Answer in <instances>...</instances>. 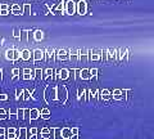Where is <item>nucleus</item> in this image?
Segmentation results:
<instances>
[{
	"label": "nucleus",
	"instance_id": "1",
	"mask_svg": "<svg viewBox=\"0 0 154 139\" xmlns=\"http://www.w3.org/2000/svg\"><path fill=\"white\" fill-rule=\"evenodd\" d=\"M44 98H45V102L49 104L51 102L57 100V89L55 86H51V85H48L45 92H44Z\"/></svg>",
	"mask_w": 154,
	"mask_h": 139
},
{
	"label": "nucleus",
	"instance_id": "2",
	"mask_svg": "<svg viewBox=\"0 0 154 139\" xmlns=\"http://www.w3.org/2000/svg\"><path fill=\"white\" fill-rule=\"evenodd\" d=\"M57 99L62 103L67 102V98H68V90H67L66 85H57Z\"/></svg>",
	"mask_w": 154,
	"mask_h": 139
},
{
	"label": "nucleus",
	"instance_id": "3",
	"mask_svg": "<svg viewBox=\"0 0 154 139\" xmlns=\"http://www.w3.org/2000/svg\"><path fill=\"white\" fill-rule=\"evenodd\" d=\"M76 11L79 14H81V16L86 14L88 13V3H86L85 0H79V2L76 3Z\"/></svg>",
	"mask_w": 154,
	"mask_h": 139
},
{
	"label": "nucleus",
	"instance_id": "4",
	"mask_svg": "<svg viewBox=\"0 0 154 139\" xmlns=\"http://www.w3.org/2000/svg\"><path fill=\"white\" fill-rule=\"evenodd\" d=\"M130 58V52L126 48H121V49H117V61H123L126 59V62Z\"/></svg>",
	"mask_w": 154,
	"mask_h": 139
},
{
	"label": "nucleus",
	"instance_id": "5",
	"mask_svg": "<svg viewBox=\"0 0 154 139\" xmlns=\"http://www.w3.org/2000/svg\"><path fill=\"white\" fill-rule=\"evenodd\" d=\"M64 9H66V13L69 14V16H72V14H75L76 12V3L73 2V0H68V2L64 3Z\"/></svg>",
	"mask_w": 154,
	"mask_h": 139
},
{
	"label": "nucleus",
	"instance_id": "6",
	"mask_svg": "<svg viewBox=\"0 0 154 139\" xmlns=\"http://www.w3.org/2000/svg\"><path fill=\"white\" fill-rule=\"evenodd\" d=\"M44 81H50L54 79V70L53 68H45L42 70V77H41Z\"/></svg>",
	"mask_w": 154,
	"mask_h": 139
},
{
	"label": "nucleus",
	"instance_id": "7",
	"mask_svg": "<svg viewBox=\"0 0 154 139\" xmlns=\"http://www.w3.org/2000/svg\"><path fill=\"white\" fill-rule=\"evenodd\" d=\"M45 57V52L41 49H35L32 53V58H33V63H36L38 61H42Z\"/></svg>",
	"mask_w": 154,
	"mask_h": 139
},
{
	"label": "nucleus",
	"instance_id": "8",
	"mask_svg": "<svg viewBox=\"0 0 154 139\" xmlns=\"http://www.w3.org/2000/svg\"><path fill=\"white\" fill-rule=\"evenodd\" d=\"M55 53H57L58 59H60V61H68V59H69V57H68V52L64 50V49H59V50H57Z\"/></svg>",
	"mask_w": 154,
	"mask_h": 139
},
{
	"label": "nucleus",
	"instance_id": "9",
	"mask_svg": "<svg viewBox=\"0 0 154 139\" xmlns=\"http://www.w3.org/2000/svg\"><path fill=\"white\" fill-rule=\"evenodd\" d=\"M80 79L82 80H90V70L89 68H81L79 72Z\"/></svg>",
	"mask_w": 154,
	"mask_h": 139
},
{
	"label": "nucleus",
	"instance_id": "10",
	"mask_svg": "<svg viewBox=\"0 0 154 139\" xmlns=\"http://www.w3.org/2000/svg\"><path fill=\"white\" fill-rule=\"evenodd\" d=\"M42 39H44V32H42L41 30H36V31L32 32V40L41 41Z\"/></svg>",
	"mask_w": 154,
	"mask_h": 139
},
{
	"label": "nucleus",
	"instance_id": "11",
	"mask_svg": "<svg viewBox=\"0 0 154 139\" xmlns=\"http://www.w3.org/2000/svg\"><path fill=\"white\" fill-rule=\"evenodd\" d=\"M21 59L22 61H25V62H27V61H30L31 59V52L28 50V49H22L21 52Z\"/></svg>",
	"mask_w": 154,
	"mask_h": 139
},
{
	"label": "nucleus",
	"instance_id": "12",
	"mask_svg": "<svg viewBox=\"0 0 154 139\" xmlns=\"http://www.w3.org/2000/svg\"><path fill=\"white\" fill-rule=\"evenodd\" d=\"M58 79H60V80L68 79V68H62L58 71Z\"/></svg>",
	"mask_w": 154,
	"mask_h": 139
},
{
	"label": "nucleus",
	"instance_id": "13",
	"mask_svg": "<svg viewBox=\"0 0 154 139\" xmlns=\"http://www.w3.org/2000/svg\"><path fill=\"white\" fill-rule=\"evenodd\" d=\"M38 117H40V109L31 108L30 109V120H37Z\"/></svg>",
	"mask_w": 154,
	"mask_h": 139
},
{
	"label": "nucleus",
	"instance_id": "14",
	"mask_svg": "<svg viewBox=\"0 0 154 139\" xmlns=\"http://www.w3.org/2000/svg\"><path fill=\"white\" fill-rule=\"evenodd\" d=\"M60 137L63 139H69L72 138V134H71V129L69 128H62V133H60Z\"/></svg>",
	"mask_w": 154,
	"mask_h": 139
},
{
	"label": "nucleus",
	"instance_id": "15",
	"mask_svg": "<svg viewBox=\"0 0 154 139\" xmlns=\"http://www.w3.org/2000/svg\"><path fill=\"white\" fill-rule=\"evenodd\" d=\"M112 97L116 100H122L123 99V97H122V90L121 89H114L113 93H112Z\"/></svg>",
	"mask_w": 154,
	"mask_h": 139
},
{
	"label": "nucleus",
	"instance_id": "16",
	"mask_svg": "<svg viewBox=\"0 0 154 139\" xmlns=\"http://www.w3.org/2000/svg\"><path fill=\"white\" fill-rule=\"evenodd\" d=\"M99 94H100L99 97H102V99H103V100H108L110 97H112V95H110V92H109L108 89H103V90H100Z\"/></svg>",
	"mask_w": 154,
	"mask_h": 139
},
{
	"label": "nucleus",
	"instance_id": "17",
	"mask_svg": "<svg viewBox=\"0 0 154 139\" xmlns=\"http://www.w3.org/2000/svg\"><path fill=\"white\" fill-rule=\"evenodd\" d=\"M40 116L44 118V120H49L50 118V109L49 108H46V107H44L40 111Z\"/></svg>",
	"mask_w": 154,
	"mask_h": 139
},
{
	"label": "nucleus",
	"instance_id": "18",
	"mask_svg": "<svg viewBox=\"0 0 154 139\" xmlns=\"http://www.w3.org/2000/svg\"><path fill=\"white\" fill-rule=\"evenodd\" d=\"M69 53H71V54H68L69 61H75V62L79 61V49H73V50H71Z\"/></svg>",
	"mask_w": 154,
	"mask_h": 139
},
{
	"label": "nucleus",
	"instance_id": "19",
	"mask_svg": "<svg viewBox=\"0 0 154 139\" xmlns=\"http://www.w3.org/2000/svg\"><path fill=\"white\" fill-rule=\"evenodd\" d=\"M12 13L14 14V16H21V14H22L21 7H19L18 4H13V5H12Z\"/></svg>",
	"mask_w": 154,
	"mask_h": 139
},
{
	"label": "nucleus",
	"instance_id": "20",
	"mask_svg": "<svg viewBox=\"0 0 154 139\" xmlns=\"http://www.w3.org/2000/svg\"><path fill=\"white\" fill-rule=\"evenodd\" d=\"M63 11H64V3H59L54 8V14H63Z\"/></svg>",
	"mask_w": 154,
	"mask_h": 139
},
{
	"label": "nucleus",
	"instance_id": "21",
	"mask_svg": "<svg viewBox=\"0 0 154 139\" xmlns=\"http://www.w3.org/2000/svg\"><path fill=\"white\" fill-rule=\"evenodd\" d=\"M41 135L44 139H48V138H50V128H42L41 129Z\"/></svg>",
	"mask_w": 154,
	"mask_h": 139
},
{
	"label": "nucleus",
	"instance_id": "22",
	"mask_svg": "<svg viewBox=\"0 0 154 139\" xmlns=\"http://www.w3.org/2000/svg\"><path fill=\"white\" fill-rule=\"evenodd\" d=\"M18 138H27V128H21L17 131Z\"/></svg>",
	"mask_w": 154,
	"mask_h": 139
},
{
	"label": "nucleus",
	"instance_id": "23",
	"mask_svg": "<svg viewBox=\"0 0 154 139\" xmlns=\"http://www.w3.org/2000/svg\"><path fill=\"white\" fill-rule=\"evenodd\" d=\"M16 116L18 120H25V109L23 108H18L16 112Z\"/></svg>",
	"mask_w": 154,
	"mask_h": 139
},
{
	"label": "nucleus",
	"instance_id": "24",
	"mask_svg": "<svg viewBox=\"0 0 154 139\" xmlns=\"http://www.w3.org/2000/svg\"><path fill=\"white\" fill-rule=\"evenodd\" d=\"M31 98V93H30V90H27V89H22V99L23 100H28Z\"/></svg>",
	"mask_w": 154,
	"mask_h": 139
},
{
	"label": "nucleus",
	"instance_id": "25",
	"mask_svg": "<svg viewBox=\"0 0 154 139\" xmlns=\"http://www.w3.org/2000/svg\"><path fill=\"white\" fill-rule=\"evenodd\" d=\"M19 68H13L12 70V80L13 81H16V80H18V77H19Z\"/></svg>",
	"mask_w": 154,
	"mask_h": 139
},
{
	"label": "nucleus",
	"instance_id": "26",
	"mask_svg": "<svg viewBox=\"0 0 154 139\" xmlns=\"http://www.w3.org/2000/svg\"><path fill=\"white\" fill-rule=\"evenodd\" d=\"M19 59H21V53H19V50L14 49V52H13V63H16V62L19 61Z\"/></svg>",
	"mask_w": 154,
	"mask_h": 139
},
{
	"label": "nucleus",
	"instance_id": "27",
	"mask_svg": "<svg viewBox=\"0 0 154 139\" xmlns=\"http://www.w3.org/2000/svg\"><path fill=\"white\" fill-rule=\"evenodd\" d=\"M13 52H14V49H8L5 52V58L11 62H13Z\"/></svg>",
	"mask_w": 154,
	"mask_h": 139
},
{
	"label": "nucleus",
	"instance_id": "28",
	"mask_svg": "<svg viewBox=\"0 0 154 139\" xmlns=\"http://www.w3.org/2000/svg\"><path fill=\"white\" fill-rule=\"evenodd\" d=\"M27 133H28V137H27V138H31V135H32V137H36V135H37V129H36L35 126H32L30 130H27Z\"/></svg>",
	"mask_w": 154,
	"mask_h": 139
},
{
	"label": "nucleus",
	"instance_id": "29",
	"mask_svg": "<svg viewBox=\"0 0 154 139\" xmlns=\"http://www.w3.org/2000/svg\"><path fill=\"white\" fill-rule=\"evenodd\" d=\"M19 40H21V41H27V30H21Z\"/></svg>",
	"mask_w": 154,
	"mask_h": 139
},
{
	"label": "nucleus",
	"instance_id": "30",
	"mask_svg": "<svg viewBox=\"0 0 154 139\" xmlns=\"http://www.w3.org/2000/svg\"><path fill=\"white\" fill-rule=\"evenodd\" d=\"M33 75H35V79H41L42 77V70L36 68L35 71H33Z\"/></svg>",
	"mask_w": 154,
	"mask_h": 139
},
{
	"label": "nucleus",
	"instance_id": "31",
	"mask_svg": "<svg viewBox=\"0 0 154 139\" xmlns=\"http://www.w3.org/2000/svg\"><path fill=\"white\" fill-rule=\"evenodd\" d=\"M98 68H91L90 70V79H96V76H98Z\"/></svg>",
	"mask_w": 154,
	"mask_h": 139
},
{
	"label": "nucleus",
	"instance_id": "32",
	"mask_svg": "<svg viewBox=\"0 0 154 139\" xmlns=\"http://www.w3.org/2000/svg\"><path fill=\"white\" fill-rule=\"evenodd\" d=\"M71 134H72V137H73V138L79 137V128H77V126L71 128Z\"/></svg>",
	"mask_w": 154,
	"mask_h": 139
},
{
	"label": "nucleus",
	"instance_id": "33",
	"mask_svg": "<svg viewBox=\"0 0 154 139\" xmlns=\"http://www.w3.org/2000/svg\"><path fill=\"white\" fill-rule=\"evenodd\" d=\"M19 35H21V28L14 27V30H13V36L16 37V39H18V40H19Z\"/></svg>",
	"mask_w": 154,
	"mask_h": 139
},
{
	"label": "nucleus",
	"instance_id": "34",
	"mask_svg": "<svg viewBox=\"0 0 154 139\" xmlns=\"http://www.w3.org/2000/svg\"><path fill=\"white\" fill-rule=\"evenodd\" d=\"M60 133H62V128H54V134H53V137L60 138Z\"/></svg>",
	"mask_w": 154,
	"mask_h": 139
},
{
	"label": "nucleus",
	"instance_id": "35",
	"mask_svg": "<svg viewBox=\"0 0 154 139\" xmlns=\"http://www.w3.org/2000/svg\"><path fill=\"white\" fill-rule=\"evenodd\" d=\"M23 13L25 14H31V5L30 4H25V5H23Z\"/></svg>",
	"mask_w": 154,
	"mask_h": 139
},
{
	"label": "nucleus",
	"instance_id": "36",
	"mask_svg": "<svg viewBox=\"0 0 154 139\" xmlns=\"http://www.w3.org/2000/svg\"><path fill=\"white\" fill-rule=\"evenodd\" d=\"M8 118V115L5 112L4 108H0V120H7Z\"/></svg>",
	"mask_w": 154,
	"mask_h": 139
},
{
	"label": "nucleus",
	"instance_id": "37",
	"mask_svg": "<svg viewBox=\"0 0 154 139\" xmlns=\"http://www.w3.org/2000/svg\"><path fill=\"white\" fill-rule=\"evenodd\" d=\"M5 137L8 139H16V138H18V134L17 133H5Z\"/></svg>",
	"mask_w": 154,
	"mask_h": 139
},
{
	"label": "nucleus",
	"instance_id": "38",
	"mask_svg": "<svg viewBox=\"0 0 154 139\" xmlns=\"http://www.w3.org/2000/svg\"><path fill=\"white\" fill-rule=\"evenodd\" d=\"M16 99L19 100V99H22V89H16Z\"/></svg>",
	"mask_w": 154,
	"mask_h": 139
},
{
	"label": "nucleus",
	"instance_id": "39",
	"mask_svg": "<svg viewBox=\"0 0 154 139\" xmlns=\"http://www.w3.org/2000/svg\"><path fill=\"white\" fill-rule=\"evenodd\" d=\"M22 74H23V75H32L33 71H32L31 68H23V70H22Z\"/></svg>",
	"mask_w": 154,
	"mask_h": 139
},
{
	"label": "nucleus",
	"instance_id": "40",
	"mask_svg": "<svg viewBox=\"0 0 154 139\" xmlns=\"http://www.w3.org/2000/svg\"><path fill=\"white\" fill-rule=\"evenodd\" d=\"M25 120H30V108L25 109Z\"/></svg>",
	"mask_w": 154,
	"mask_h": 139
},
{
	"label": "nucleus",
	"instance_id": "41",
	"mask_svg": "<svg viewBox=\"0 0 154 139\" xmlns=\"http://www.w3.org/2000/svg\"><path fill=\"white\" fill-rule=\"evenodd\" d=\"M5 133H7V129L0 126V137H5Z\"/></svg>",
	"mask_w": 154,
	"mask_h": 139
},
{
	"label": "nucleus",
	"instance_id": "42",
	"mask_svg": "<svg viewBox=\"0 0 154 139\" xmlns=\"http://www.w3.org/2000/svg\"><path fill=\"white\" fill-rule=\"evenodd\" d=\"M8 14H9L8 9H2V11H0V16H8Z\"/></svg>",
	"mask_w": 154,
	"mask_h": 139
},
{
	"label": "nucleus",
	"instance_id": "43",
	"mask_svg": "<svg viewBox=\"0 0 154 139\" xmlns=\"http://www.w3.org/2000/svg\"><path fill=\"white\" fill-rule=\"evenodd\" d=\"M7 133H17V130H16V128H13V126H9V128L7 129Z\"/></svg>",
	"mask_w": 154,
	"mask_h": 139
},
{
	"label": "nucleus",
	"instance_id": "44",
	"mask_svg": "<svg viewBox=\"0 0 154 139\" xmlns=\"http://www.w3.org/2000/svg\"><path fill=\"white\" fill-rule=\"evenodd\" d=\"M2 9H8V11H9V9H11V7L7 5V4H0V11H2Z\"/></svg>",
	"mask_w": 154,
	"mask_h": 139
},
{
	"label": "nucleus",
	"instance_id": "45",
	"mask_svg": "<svg viewBox=\"0 0 154 139\" xmlns=\"http://www.w3.org/2000/svg\"><path fill=\"white\" fill-rule=\"evenodd\" d=\"M7 99H8L7 94H0V100H7Z\"/></svg>",
	"mask_w": 154,
	"mask_h": 139
},
{
	"label": "nucleus",
	"instance_id": "46",
	"mask_svg": "<svg viewBox=\"0 0 154 139\" xmlns=\"http://www.w3.org/2000/svg\"><path fill=\"white\" fill-rule=\"evenodd\" d=\"M2 74H3V71L0 70V80H2Z\"/></svg>",
	"mask_w": 154,
	"mask_h": 139
}]
</instances>
